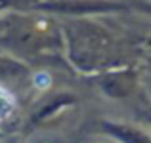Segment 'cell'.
<instances>
[{
  "mask_svg": "<svg viewBox=\"0 0 151 143\" xmlns=\"http://www.w3.org/2000/svg\"><path fill=\"white\" fill-rule=\"evenodd\" d=\"M15 109V97L0 86V122H4Z\"/></svg>",
  "mask_w": 151,
  "mask_h": 143,
  "instance_id": "cell-1",
  "label": "cell"
},
{
  "mask_svg": "<svg viewBox=\"0 0 151 143\" xmlns=\"http://www.w3.org/2000/svg\"><path fill=\"white\" fill-rule=\"evenodd\" d=\"M33 84H35L37 90H42V92H44V90H48L52 86V77L46 73V71H38V73L33 77Z\"/></svg>",
  "mask_w": 151,
  "mask_h": 143,
  "instance_id": "cell-2",
  "label": "cell"
}]
</instances>
